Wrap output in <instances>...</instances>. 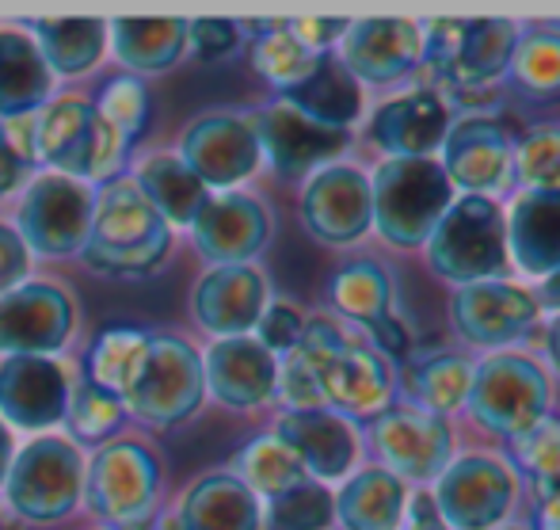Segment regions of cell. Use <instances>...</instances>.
I'll use <instances>...</instances> for the list:
<instances>
[{
  "label": "cell",
  "instance_id": "cell-6",
  "mask_svg": "<svg viewBox=\"0 0 560 530\" xmlns=\"http://www.w3.org/2000/svg\"><path fill=\"white\" fill-rule=\"evenodd\" d=\"M374 229L397 249H420L457 199L443 164L435 157L420 161H382L370 176Z\"/></svg>",
  "mask_w": 560,
  "mask_h": 530
},
{
  "label": "cell",
  "instance_id": "cell-29",
  "mask_svg": "<svg viewBox=\"0 0 560 530\" xmlns=\"http://www.w3.org/2000/svg\"><path fill=\"white\" fill-rule=\"evenodd\" d=\"M54 73L38 54L35 38L15 27H0V118L20 123L50 104Z\"/></svg>",
  "mask_w": 560,
  "mask_h": 530
},
{
  "label": "cell",
  "instance_id": "cell-40",
  "mask_svg": "<svg viewBox=\"0 0 560 530\" xmlns=\"http://www.w3.org/2000/svg\"><path fill=\"white\" fill-rule=\"evenodd\" d=\"M511 81L534 100L560 96V31L526 27L518 31L515 58H511Z\"/></svg>",
  "mask_w": 560,
  "mask_h": 530
},
{
  "label": "cell",
  "instance_id": "cell-31",
  "mask_svg": "<svg viewBox=\"0 0 560 530\" xmlns=\"http://www.w3.org/2000/svg\"><path fill=\"white\" fill-rule=\"evenodd\" d=\"M408 508V485L382 465L359 470L336 493V519L343 530H400Z\"/></svg>",
  "mask_w": 560,
  "mask_h": 530
},
{
  "label": "cell",
  "instance_id": "cell-56",
  "mask_svg": "<svg viewBox=\"0 0 560 530\" xmlns=\"http://www.w3.org/2000/svg\"><path fill=\"white\" fill-rule=\"evenodd\" d=\"M164 530H179V527H176V519H172V523H164Z\"/></svg>",
  "mask_w": 560,
  "mask_h": 530
},
{
  "label": "cell",
  "instance_id": "cell-32",
  "mask_svg": "<svg viewBox=\"0 0 560 530\" xmlns=\"http://www.w3.org/2000/svg\"><path fill=\"white\" fill-rule=\"evenodd\" d=\"M133 187L145 195V203L161 214L168 226H191L210 199V192L202 187V180L172 153L145 157V161L138 164Z\"/></svg>",
  "mask_w": 560,
  "mask_h": 530
},
{
  "label": "cell",
  "instance_id": "cell-42",
  "mask_svg": "<svg viewBox=\"0 0 560 530\" xmlns=\"http://www.w3.org/2000/svg\"><path fill=\"white\" fill-rule=\"evenodd\" d=\"M267 530H328L336 523V493L320 481H302L267 500Z\"/></svg>",
  "mask_w": 560,
  "mask_h": 530
},
{
  "label": "cell",
  "instance_id": "cell-23",
  "mask_svg": "<svg viewBox=\"0 0 560 530\" xmlns=\"http://www.w3.org/2000/svg\"><path fill=\"white\" fill-rule=\"evenodd\" d=\"M191 237L195 249L214 267L248 264L271 241V214H267L264 203L244 192L210 195L199 218L191 221Z\"/></svg>",
  "mask_w": 560,
  "mask_h": 530
},
{
  "label": "cell",
  "instance_id": "cell-22",
  "mask_svg": "<svg viewBox=\"0 0 560 530\" xmlns=\"http://www.w3.org/2000/svg\"><path fill=\"white\" fill-rule=\"evenodd\" d=\"M275 435L320 485L343 481L359 462V427L332 408H287Z\"/></svg>",
  "mask_w": 560,
  "mask_h": 530
},
{
  "label": "cell",
  "instance_id": "cell-26",
  "mask_svg": "<svg viewBox=\"0 0 560 530\" xmlns=\"http://www.w3.org/2000/svg\"><path fill=\"white\" fill-rule=\"evenodd\" d=\"M207 393L225 408H259L279 393V359L256 336L214 339L202 355Z\"/></svg>",
  "mask_w": 560,
  "mask_h": 530
},
{
  "label": "cell",
  "instance_id": "cell-10",
  "mask_svg": "<svg viewBox=\"0 0 560 530\" xmlns=\"http://www.w3.org/2000/svg\"><path fill=\"white\" fill-rule=\"evenodd\" d=\"M161 462L138 439H115L84 465V504L112 527H138L153 516Z\"/></svg>",
  "mask_w": 560,
  "mask_h": 530
},
{
  "label": "cell",
  "instance_id": "cell-17",
  "mask_svg": "<svg viewBox=\"0 0 560 530\" xmlns=\"http://www.w3.org/2000/svg\"><path fill=\"white\" fill-rule=\"evenodd\" d=\"M179 161L214 192H236V184L252 180L264 164L256 130L248 118L236 115H202L184 130Z\"/></svg>",
  "mask_w": 560,
  "mask_h": 530
},
{
  "label": "cell",
  "instance_id": "cell-30",
  "mask_svg": "<svg viewBox=\"0 0 560 530\" xmlns=\"http://www.w3.org/2000/svg\"><path fill=\"white\" fill-rule=\"evenodd\" d=\"M279 100H287L294 111H302L305 118L328 126V130H351L362 115V84L347 73V66L336 54H320V61L313 66V73L305 77L298 89L282 92Z\"/></svg>",
  "mask_w": 560,
  "mask_h": 530
},
{
  "label": "cell",
  "instance_id": "cell-44",
  "mask_svg": "<svg viewBox=\"0 0 560 530\" xmlns=\"http://www.w3.org/2000/svg\"><path fill=\"white\" fill-rule=\"evenodd\" d=\"M515 176L526 192L560 187V126L541 123L515 146Z\"/></svg>",
  "mask_w": 560,
  "mask_h": 530
},
{
  "label": "cell",
  "instance_id": "cell-47",
  "mask_svg": "<svg viewBox=\"0 0 560 530\" xmlns=\"http://www.w3.org/2000/svg\"><path fill=\"white\" fill-rule=\"evenodd\" d=\"M187 46L202 61H222L241 46V27L233 20H195L187 23Z\"/></svg>",
  "mask_w": 560,
  "mask_h": 530
},
{
  "label": "cell",
  "instance_id": "cell-39",
  "mask_svg": "<svg viewBox=\"0 0 560 530\" xmlns=\"http://www.w3.org/2000/svg\"><path fill=\"white\" fill-rule=\"evenodd\" d=\"M233 477H241L244 485L256 496H264V500H275V496L287 493V488L310 481V473H305L302 462L282 447L279 435L271 431V435H256V439L236 454Z\"/></svg>",
  "mask_w": 560,
  "mask_h": 530
},
{
  "label": "cell",
  "instance_id": "cell-4",
  "mask_svg": "<svg viewBox=\"0 0 560 530\" xmlns=\"http://www.w3.org/2000/svg\"><path fill=\"white\" fill-rule=\"evenodd\" d=\"M465 408L480 427L515 442L549 420L553 382H549L546 367L530 355L495 352L488 359L472 362V385Z\"/></svg>",
  "mask_w": 560,
  "mask_h": 530
},
{
  "label": "cell",
  "instance_id": "cell-48",
  "mask_svg": "<svg viewBox=\"0 0 560 530\" xmlns=\"http://www.w3.org/2000/svg\"><path fill=\"white\" fill-rule=\"evenodd\" d=\"M27 272H31V252L27 244L20 241L12 226L0 221V295H8L12 287L27 283Z\"/></svg>",
  "mask_w": 560,
  "mask_h": 530
},
{
  "label": "cell",
  "instance_id": "cell-20",
  "mask_svg": "<svg viewBox=\"0 0 560 530\" xmlns=\"http://www.w3.org/2000/svg\"><path fill=\"white\" fill-rule=\"evenodd\" d=\"M339 61L354 81L389 84L423 66V23L405 15H374V20H351L347 35L339 38Z\"/></svg>",
  "mask_w": 560,
  "mask_h": 530
},
{
  "label": "cell",
  "instance_id": "cell-34",
  "mask_svg": "<svg viewBox=\"0 0 560 530\" xmlns=\"http://www.w3.org/2000/svg\"><path fill=\"white\" fill-rule=\"evenodd\" d=\"M35 46L50 73L81 77L107 50V20H35Z\"/></svg>",
  "mask_w": 560,
  "mask_h": 530
},
{
  "label": "cell",
  "instance_id": "cell-15",
  "mask_svg": "<svg viewBox=\"0 0 560 530\" xmlns=\"http://www.w3.org/2000/svg\"><path fill=\"white\" fill-rule=\"evenodd\" d=\"M439 164L454 192L492 199L508 192L515 180V141L500 118H462L457 126H450Z\"/></svg>",
  "mask_w": 560,
  "mask_h": 530
},
{
  "label": "cell",
  "instance_id": "cell-35",
  "mask_svg": "<svg viewBox=\"0 0 560 530\" xmlns=\"http://www.w3.org/2000/svg\"><path fill=\"white\" fill-rule=\"evenodd\" d=\"M472 385V362L462 355H428V359L412 362L405 370V398L412 401V408L431 416H446L465 408Z\"/></svg>",
  "mask_w": 560,
  "mask_h": 530
},
{
  "label": "cell",
  "instance_id": "cell-45",
  "mask_svg": "<svg viewBox=\"0 0 560 530\" xmlns=\"http://www.w3.org/2000/svg\"><path fill=\"white\" fill-rule=\"evenodd\" d=\"M511 450H515V462L541 485V496L557 493L560 488V424L557 420L538 424L530 435L511 442Z\"/></svg>",
  "mask_w": 560,
  "mask_h": 530
},
{
  "label": "cell",
  "instance_id": "cell-16",
  "mask_svg": "<svg viewBox=\"0 0 560 530\" xmlns=\"http://www.w3.org/2000/svg\"><path fill=\"white\" fill-rule=\"evenodd\" d=\"M450 318L462 339L477 347L518 344L538 324L541 306L530 287L515 279H488L472 287H457L450 298Z\"/></svg>",
  "mask_w": 560,
  "mask_h": 530
},
{
  "label": "cell",
  "instance_id": "cell-27",
  "mask_svg": "<svg viewBox=\"0 0 560 530\" xmlns=\"http://www.w3.org/2000/svg\"><path fill=\"white\" fill-rule=\"evenodd\" d=\"M508 256L530 279L560 272V187L557 192H523L503 214Z\"/></svg>",
  "mask_w": 560,
  "mask_h": 530
},
{
  "label": "cell",
  "instance_id": "cell-11",
  "mask_svg": "<svg viewBox=\"0 0 560 530\" xmlns=\"http://www.w3.org/2000/svg\"><path fill=\"white\" fill-rule=\"evenodd\" d=\"M92 210H96V192L89 184L50 172V176H38L23 192L12 229L27 244L31 256H73V252L84 249Z\"/></svg>",
  "mask_w": 560,
  "mask_h": 530
},
{
  "label": "cell",
  "instance_id": "cell-9",
  "mask_svg": "<svg viewBox=\"0 0 560 530\" xmlns=\"http://www.w3.org/2000/svg\"><path fill=\"white\" fill-rule=\"evenodd\" d=\"M515 20H435L423 23V66L462 89L508 77L518 46Z\"/></svg>",
  "mask_w": 560,
  "mask_h": 530
},
{
  "label": "cell",
  "instance_id": "cell-53",
  "mask_svg": "<svg viewBox=\"0 0 560 530\" xmlns=\"http://www.w3.org/2000/svg\"><path fill=\"white\" fill-rule=\"evenodd\" d=\"M538 306H541V313H560V272H553L549 279H541V287H538Z\"/></svg>",
  "mask_w": 560,
  "mask_h": 530
},
{
  "label": "cell",
  "instance_id": "cell-21",
  "mask_svg": "<svg viewBox=\"0 0 560 530\" xmlns=\"http://www.w3.org/2000/svg\"><path fill=\"white\" fill-rule=\"evenodd\" d=\"M248 123H252V130H256L264 161L287 180L332 164L347 149V141H351V134L328 130V126L313 123V118H305L302 111L290 107L287 100L267 104L264 111H256Z\"/></svg>",
  "mask_w": 560,
  "mask_h": 530
},
{
  "label": "cell",
  "instance_id": "cell-33",
  "mask_svg": "<svg viewBox=\"0 0 560 530\" xmlns=\"http://www.w3.org/2000/svg\"><path fill=\"white\" fill-rule=\"evenodd\" d=\"M107 43L130 73H164L187 50V20H112Z\"/></svg>",
  "mask_w": 560,
  "mask_h": 530
},
{
  "label": "cell",
  "instance_id": "cell-57",
  "mask_svg": "<svg viewBox=\"0 0 560 530\" xmlns=\"http://www.w3.org/2000/svg\"><path fill=\"white\" fill-rule=\"evenodd\" d=\"M503 530H530V527H503Z\"/></svg>",
  "mask_w": 560,
  "mask_h": 530
},
{
  "label": "cell",
  "instance_id": "cell-2",
  "mask_svg": "<svg viewBox=\"0 0 560 530\" xmlns=\"http://www.w3.org/2000/svg\"><path fill=\"white\" fill-rule=\"evenodd\" d=\"M172 252V226L145 203L133 180H107L96 195L92 226L84 237V264L115 279L153 275Z\"/></svg>",
  "mask_w": 560,
  "mask_h": 530
},
{
  "label": "cell",
  "instance_id": "cell-41",
  "mask_svg": "<svg viewBox=\"0 0 560 530\" xmlns=\"http://www.w3.org/2000/svg\"><path fill=\"white\" fill-rule=\"evenodd\" d=\"M122 424H126L122 401L112 398L107 390H100V385H92L89 378H73L66 427L77 442H107L122 431Z\"/></svg>",
  "mask_w": 560,
  "mask_h": 530
},
{
  "label": "cell",
  "instance_id": "cell-55",
  "mask_svg": "<svg viewBox=\"0 0 560 530\" xmlns=\"http://www.w3.org/2000/svg\"><path fill=\"white\" fill-rule=\"evenodd\" d=\"M546 347H549V359H553V367L560 370V313L549 324V336H546Z\"/></svg>",
  "mask_w": 560,
  "mask_h": 530
},
{
  "label": "cell",
  "instance_id": "cell-3",
  "mask_svg": "<svg viewBox=\"0 0 560 530\" xmlns=\"http://www.w3.org/2000/svg\"><path fill=\"white\" fill-rule=\"evenodd\" d=\"M423 249L431 272L454 287L508 279L511 256L503 207L485 195H457Z\"/></svg>",
  "mask_w": 560,
  "mask_h": 530
},
{
  "label": "cell",
  "instance_id": "cell-52",
  "mask_svg": "<svg viewBox=\"0 0 560 530\" xmlns=\"http://www.w3.org/2000/svg\"><path fill=\"white\" fill-rule=\"evenodd\" d=\"M538 530H560V488H557V493H546V496H541Z\"/></svg>",
  "mask_w": 560,
  "mask_h": 530
},
{
  "label": "cell",
  "instance_id": "cell-54",
  "mask_svg": "<svg viewBox=\"0 0 560 530\" xmlns=\"http://www.w3.org/2000/svg\"><path fill=\"white\" fill-rule=\"evenodd\" d=\"M12 458H15V439H12V427L0 420V488H4V477L12 470Z\"/></svg>",
  "mask_w": 560,
  "mask_h": 530
},
{
  "label": "cell",
  "instance_id": "cell-51",
  "mask_svg": "<svg viewBox=\"0 0 560 530\" xmlns=\"http://www.w3.org/2000/svg\"><path fill=\"white\" fill-rule=\"evenodd\" d=\"M400 530H450V527L439 519L431 493H416V496H408L405 523H400Z\"/></svg>",
  "mask_w": 560,
  "mask_h": 530
},
{
  "label": "cell",
  "instance_id": "cell-37",
  "mask_svg": "<svg viewBox=\"0 0 560 530\" xmlns=\"http://www.w3.org/2000/svg\"><path fill=\"white\" fill-rule=\"evenodd\" d=\"M149 336H153V332H145V329H107L104 336L89 347L84 378L122 401L126 390H130L133 378H138V370H141Z\"/></svg>",
  "mask_w": 560,
  "mask_h": 530
},
{
  "label": "cell",
  "instance_id": "cell-36",
  "mask_svg": "<svg viewBox=\"0 0 560 530\" xmlns=\"http://www.w3.org/2000/svg\"><path fill=\"white\" fill-rule=\"evenodd\" d=\"M328 295H332L339 318L354 321L366 332H374L377 324H385L393 318V279L385 275V267L370 264V260L347 264L332 279Z\"/></svg>",
  "mask_w": 560,
  "mask_h": 530
},
{
  "label": "cell",
  "instance_id": "cell-18",
  "mask_svg": "<svg viewBox=\"0 0 560 530\" xmlns=\"http://www.w3.org/2000/svg\"><path fill=\"white\" fill-rule=\"evenodd\" d=\"M302 221L317 241L354 244L374 229L370 176L354 164H325L302 192Z\"/></svg>",
  "mask_w": 560,
  "mask_h": 530
},
{
  "label": "cell",
  "instance_id": "cell-50",
  "mask_svg": "<svg viewBox=\"0 0 560 530\" xmlns=\"http://www.w3.org/2000/svg\"><path fill=\"white\" fill-rule=\"evenodd\" d=\"M23 169H27V157H23V149L15 146V138L8 134V126H0V199L20 187Z\"/></svg>",
  "mask_w": 560,
  "mask_h": 530
},
{
  "label": "cell",
  "instance_id": "cell-19",
  "mask_svg": "<svg viewBox=\"0 0 560 530\" xmlns=\"http://www.w3.org/2000/svg\"><path fill=\"white\" fill-rule=\"evenodd\" d=\"M73 378L54 355H12L0 362V420L15 431L66 424Z\"/></svg>",
  "mask_w": 560,
  "mask_h": 530
},
{
  "label": "cell",
  "instance_id": "cell-43",
  "mask_svg": "<svg viewBox=\"0 0 560 530\" xmlns=\"http://www.w3.org/2000/svg\"><path fill=\"white\" fill-rule=\"evenodd\" d=\"M100 118L112 126V134L118 138V146L130 153L133 141L145 134L149 126V89L141 84V77H115V81L104 84L100 92Z\"/></svg>",
  "mask_w": 560,
  "mask_h": 530
},
{
  "label": "cell",
  "instance_id": "cell-46",
  "mask_svg": "<svg viewBox=\"0 0 560 530\" xmlns=\"http://www.w3.org/2000/svg\"><path fill=\"white\" fill-rule=\"evenodd\" d=\"M302 332H305V318H302V310L290 302H267L264 318L256 324V339L275 359H287L298 347V339H302Z\"/></svg>",
  "mask_w": 560,
  "mask_h": 530
},
{
  "label": "cell",
  "instance_id": "cell-7",
  "mask_svg": "<svg viewBox=\"0 0 560 530\" xmlns=\"http://www.w3.org/2000/svg\"><path fill=\"white\" fill-rule=\"evenodd\" d=\"M202 398H207L202 355L184 336L153 332L138 378L122 398L126 416L149 427H172L199 413Z\"/></svg>",
  "mask_w": 560,
  "mask_h": 530
},
{
  "label": "cell",
  "instance_id": "cell-5",
  "mask_svg": "<svg viewBox=\"0 0 560 530\" xmlns=\"http://www.w3.org/2000/svg\"><path fill=\"white\" fill-rule=\"evenodd\" d=\"M31 149L58 176L81 180V184L112 180L126 161V149L118 146L112 126L100 118L96 104L77 92L54 96L31 118Z\"/></svg>",
  "mask_w": 560,
  "mask_h": 530
},
{
  "label": "cell",
  "instance_id": "cell-28",
  "mask_svg": "<svg viewBox=\"0 0 560 530\" xmlns=\"http://www.w3.org/2000/svg\"><path fill=\"white\" fill-rule=\"evenodd\" d=\"M179 530H264L259 496L233 473L199 477L176 511Z\"/></svg>",
  "mask_w": 560,
  "mask_h": 530
},
{
  "label": "cell",
  "instance_id": "cell-14",
  "mask_svg": "<svg viewBox=\"0 0 560 530\" xmlns=\"http://www.w3.org/2000/svg\"><path fill=\"white\" fill-rule=\"evenodd\" d=\"M77 329V306L54 283L27 279L0 295V355H54Z\"/></svg>",
  "mask_w": 560,
  "mask_h": 530
},
{
  "label": "cell",
  "instance_id": "cell-24",
  "mask_svg": "<svg viewBox=\"0 0 560 530\" xmlns=\"http://www.w3.org/2000/svg\"><path fill=\"white\" fill-rule=\"evenodd\" d=\"M450 134V104L435 89H416L385 100L370 118V141L385 149V161L435 157Z\"/></svg>",
  "mask_w": 560,
  "mask_h": 530
},
{
  "label": "cell",
  "instance_id": "cell-25",
  "mask_svg": "<svg viewBox=\"0 0 560 530\" xmlns=\"http://www.w3.org/2000/svg\"><path fill=\"white\" fill-rule=\"evenodd\" d=\"M195 321L214 339L252 336L267 310V279L252 264L210 267L195 287Z\"/></svg>",
  "mask_w": 560,
  "mask_h": 530
},
{
  "label": "cell",
  "instance_id": "cell-12",
  "mask_svg": "<svg viewBox=\"0 0 560 530\" xmlns=\"http://www.w3.org/2000/svg\"><path fill=\"white\" fill-rule=\"evenodd\" d=\"M431 500L450 530H495L515 508L518 477L495 454H462L435 481Z\"/></svg>",
  "mask_w": 560,
  "mask_h": 530
},
{
  "label": "cell",
  "instance_id": "cell-8",
  "mask_svg": "<svg viewBox=\"0 0 560 530\" xmlns=\"http://www.w3.org/2000/svg\"><path fill=\"white\" fill-rule=\"evenodd\" d=\"M4 500L27 523H58L84 500V458L73 439L38 435L12 458Z\"/></svg>",
  "mask_w": 560,
  "mask_h": 530
},
{
  "label": "cell",
  "instance_id": "cell-13",
  "mask_svg": "<svg viewBox=\"0 0 560 530\" xmlns=\"http://www.w3.org/2000/svg\"><path fill=\"white\" fill-rule=\"evenodd\" d=\"M370 442L382 458V470L416 485L439 481L454 462V427L420 408H385L370 420Z\"/></svg>",
  "mask_w": 560,
  "mask_h": 530
},
{
  "label": "cell",
  "instance_id": "cell-1",
  "mask_svg": "<svg viewBox=\"0 0 560 530\" xmlns=\"http://www.w3.org/2000/svg\"><path fill=\"white\" fill-rule=\"evenodd\" d=\"M294 355L313 370L325 408L347 416V420H374L393 405L397 378L389 362L347 336L332 318H305V332Z\"/></svg>",
  "mask_w": 560,
  "mask_h": 530
},
{
  "label": "cell",
  "instance_id": "cell-38",
  "mask_svg": "<svg viewBox=\"0 0 560 530\" xmlns=\"http://www.w3.org/2000/svg\"><path fill=\"white\" fill-rule=\"evenodd\" d=\"M256 31H259V38L252 43V66H256V73L264 77L267 84L279 89V96L298 89V84L313 73V66L320 61L317 50H310V46L290 35L287 23H256Z\"/></svg>",
  "mask_w": 560,
  "mask_h": 530
},
{
  "label": "cell",
  "instance_id": "cell-49",
  "mask_svg": "<svg viewBox=\"0 0 560 530\" xmlns=\"http://www.w3.org/2000/svg\"><path fill=\"white\" fill-rule=\"evenodd\" d=\"M347 23L351 20H320V15H305V20H290V35L298 43H305L317 54H332V46L347 35Z\"/></svg>",
  "mask_w": 560,
  "mask_h": 530
}]
</instances>
